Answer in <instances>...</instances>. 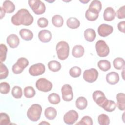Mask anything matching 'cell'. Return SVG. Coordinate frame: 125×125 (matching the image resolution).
I'll list each match as a JSON object with an SVG mask.
<instances>
[{"mask_svg":"<svg viewBox=\"0 0 125 125\" xmlns=\"http://www.w3.org/2000/svg\"><path fill=\"white\" fill-rule=\"evenodd\" d=\"M37 24L40 27L44 28L47 26L48 24V21L45 18L41 17L38 20Z\"/></svg>","mask_w":125,"mask_h":125,"instance_id":"43","label":"cell"},{"mask_svg":"<svg viewBox=\"0 0 125 125\" xmlns=\"http://www.w3.org/2000/svg\"><path fill=\"white\" fill-rule=\"evenodd\" d=\"M48 100L50 103L53 104H58L61 101L60 96L56 93H52L48 96Z\"/></svg>","mask_w":125,"mask_h":125,"instance_id":"33","label":"cell"},{"mask_svg":"<svg viewBox=\"0 0 125 125\" xmlns=\"http://www.w3.org/2000/svg\"><path fill=\"white\" fill-rule=\"evenodd\" d=\"M92 98L94 101L101 107L107 100L104 94L100 90L95 91L92 94Z\"/></svg>","mask_w":125,"mask_h":125,"instance_id":"12","label":"cell"},{"mask_svg":"<svg viewBox=\"0 0 125 125\" xmlns=\"http://www.w3.org/2000/svg\"><path fill=\"white\" fill-rule=\"evenodd\" d=\"M106 80L111 85L116 84L119 81V74L116 72H109L106 76Z\"/></svg>","mask_w":125,"mask_h":125,"instance_id":"17","label":"cell"},{"mask_svg":"<svg viewBox=\"0 0 125 125\" xmlns=\"http://www.w3.org/2000/svg\"><path fill=\"white\" fill-rule=\"evenodd\" d=\"M125 6L123 5V6L119 8V9L117 10V13L116 15L117 17L119 19H123L125 18Z\"/></svg>","mask_w":125,"mask_h":125,"instance_id":"44","label":"cell"},{"mask_svg":"<svg viewBox=\"0 0 125 125\" xmlns=\"http://www.w3.org/2000/svg\"><path fill=\"white\" fill-rule=\"evenodd\" d=\"M78 117L79 115L76 111L70 110L64 114L63 121L67 125H73L77 121Z\"/></svg>","mask_w":125,"mask_h":125,"instance_id":"10","label":"cell"},{"mask_svg":"<svg viewBox=\"0 0 125 125\" xmlns=\"http://www.w3.org/2000/svg\"><path fill=\"white\" fill-rule=\"evenodd\" d=\"M66 25L71 29H77L79 27L80 22L76 18L70 17L67 19Z\"/></svg>","mask_w":125,"mask_h":125,"instance_id":"26","label":"cell"},{"mask_svg":"<svg viewBox=\"0 0 125 125\" xmlns=\"http://www.w3.org/2000/svg\"><path fill=\"white\" fill-rule=\"evenodd\" d=\"M98 122L100 125H108L110 123V119L107 115L101 114L98 117Z\"/></svg>","mask_w":125,"mask_h":125,"instance_id":"35","label":"cell"},{"mask_svg":"<svg viewBox=\"0 0 125 125\" xmlns=\"http://www.w3.org/2000/svg\"><path fill=\"white\" fill-rule=\"evenodd\" d=\"M38 38L42 42H48L52 38L51 33L48 30H42L38 33Z\"/></svg>","mask_w":125,"mask_h":125,"instance_id":"14","label":"cell"},{"mask_svg":"<svg viewBox=\"0 0 125 125\" xmlns=\"http://www.w3.org/2000/svg\"><path fill=\"white\" fill-rule=\"evenodd\" d=\"M81 69L78 66H74L69 70V75L73 78H77L81 74Z\"/></svg>","mask_w":125,"mask_h":125,"instance_id":"38","label":"cell"},{"mask_svg":"<svg viewBox=\"0 0 125 125\" xmlns=\"http://www.w3.org/2000/svg\"><path fill=\"white\" fill-rule=\"evenodd\" d=\"M96 32L95 30L92 28L86 29L84 32V37L85 39L89 42L94 41L96 38Z\"/></svg>","mask_w":125,"mask_h":125,"instance_id":"21","label":"cell"},{"mask_svg":"<svg viewBox=\"0 0 125 125\" xmlns=\"http://www.w3.org/2000/svg\"><path fill=\"white\" fill-rule=\"evenodd\" d=\"M56 50L58 58L61 60L66 59L69 53V46L68 43L64 41L58 42L56 45Z\"/></svg>","mask_w":125,"mask_h":125,"instance_id":"2","label":"cell"},{"mask_svg":"<svg viewBox=\"0 0 125 125\" xmlns=\"http://www.w3.org/2000/svg\"><path fill=\"white\" fill-rule=\"evenodd\" d=\"M29 61L25 58L21 57L18 59L17 62L13 65L12 69L15 74H19L22 72L23 70L28 65Z\"/></svg>","mask_w":125,"mask_h":125,"instance_id":"6","label":"cell"},{"mask_svg":"<svg viewBox=\"0 0 125 125\" xmlns=\"http://www.w3.org/2000/svg\"><path fill=\"white\" fill-rule=\"evenodd\" d=\"M10 90V86L7 82H1L0 83V92L1 94H8Z\"/></svg>","mask_w":125,"mask_h":125,"instance_id":"41","label":"cell"},{"mask_svg":"<svg viewBox=\"0 0 125 125\" xmlns=\"http://www.w3.org/2000/svg\"><path fill=\"white\" fill-rule=\"evenodd\" d=\"M12 95L16 99H20L22 96V90L21 87L15 86L12 89Z\"/></svg>","mask_w":125,"mask_h":125,"instance_id":"34","label":"cell"},{"mask_svg":"<svg viewBox=\"0 0 125 125\" xmlns=\"http://www.w3.org/2000/svg\"><path fill=\"white\" fill-rule=\"evenodd\" d=\"M113 64L114 68L118 70H121L123 68L125 65L124 60L122 58L118 57L115 58L113 62Z\"/></svg>","mask_w":125,"mask_h":125,"instance_id":"32","label":"cell"},{"mask_svg":"<svg viewBox=\"0 0 125 125\" xmlns=\"http://www.w3.org/2000/svg\"><path fill=\"white\" fill-rule=\"evenodd\" d=\"M80 1L82 2V3H86L88 2L89 1V0H82H82H80Z\"/></svg>","mask_w":125,"mask_h":125,"instance_id":"47","label":"cell"},{"mask_svg":"<svg viewBox=\"0 0 125 125\" xmlns=\"http://www.w3.org/2000/svg\"><path fill=\"white\" fill-rule=\"evenodd\" d=\"M98 67L103 71H107L111 68V64L109 61L106 60H100L98 62Z\"/></svg>","mask_w":125,"mask_h":125,"instance_id":"27","label":"cell"},{"mask_svg":"<svg viewBox=\"0 0 125 125\" xmlns=\"http://www.w3.org/2000/svg\"><path fill=\"white\" fill-rule=\"evenodd\" d=\"M62 99L65 101H70L73 98L72 87L68 84H64L61 88Z\"/></svg>","mask_w":125,"mask_h":125,"instance_id":"11","label":"cell"},{"mask_svg":"<svg viewBox=\"0 0 125 125\" xmlns=\"http://www.w3.org/2000/svg\"><path fill=\"white\" fill-rule=\"evenodd\" d=\"M7 43L12 48H16L19 44L20 39L15 34H12L9 35L6 39Z\"/></svg>","mask_w":125,"mask_h":125,"instance_id":"16","label":"cell"},{"mask_svg":"<svg viewBox=\"0 0 125 125\" xmlns=\"http://www.w3.org/2000/svg\"><path fill=\"white\" fill-rule=\"evenodd\" d=\"M84 53V47L81 45H75L72 50V55L73 57L78 58L82 57Z\"/></svg>","mask_w":125,"mask_h":125,"instance_id":"19","label":"cell"},{"mask_svg":"<svg viewBox=\"0 0 125 125\" xmlns=\"http://www.w3.org/2000/svg\"><path fill=\"white\" fill-rule=\"evenodd\" d=\"M86 19L89 21H94L96 20L99 17V13L88 9L85 13Z\"/></svg>","mask_w":125,"mask_h":125,"instance_id":"31","label":"cell"},{"mask_svg":"<svg viewBox=\"0 0 125 125\" xmlns=\"http://www.w3.org/2000/svg\"><path fill=\"white\" fill-rule=\"evenodd\" d=\"M28 4L36 15L43 14L46 10L45 4L40 0H29L28 1Z\"/></svg>","mask_w":125,"mask_h":125,"instance_id":"4","label":"cell"},{"mask_svg":"<svg viewBox=\"0 0 125 125\" xmlns=\"http://www.w3.org/2000/svg\"><path fill=\"white\" fill-rule=\"evenodd\" d=\"M48 67L50 70L53 72H58L61 68V64L57 61L52 60L48 63Z\"/></svg>","mask_w":125,"mask_h":125,"instance_id":"28","label":"cell"},{"mask_svg":"<svg viewBox=\"0 0 125 125\" xmlns=\"http://www.w3.org/2000/svg\"><path fill=\"white\" fill-rule=\"evenodd\" d=\"M115 16L116 12L114 9L111 7H107L104 12L103 18L106 21H112L115 19Z\"/></svg>","mask_w":125,"mask_h":125,"instance_id":"15","label":"cell"},{"mask_svg":"<svg viewBox=\"0 0 125 125\" xmlns=\"http://www.w3.org/2000/svg\"><path fill=\"white\" fill-rule=\"evenodd\" d=\"M102 3L100 1L94 0L90 3L88 9L99 13L102 9Z\"/></svg>","mask_w":125,"mask_h":125,"instance_id":"29","label":"cell"},{"mask_svg":"<svg viewBox=\"0 0 125 125\" xmlns=\"http://www.w3.org/2000/svg\"><path fill=\"white\" fill-rule=\"evenodd\" d=\"M63 18L59 15H56L53 16L52 18V22L54 26L57 27H60L63 25Z\"/></svg>","mask_w":125,"mask_h":125,"instance_id":"30","label":"cell"},{"mask_svg":"<svg viewBox=\"0 0 125 125\" xmlns=\"http://www.w3.org/2000/svg\"><path fill=\"white\" fill-rule=\"evenodd\" d=\"M36 87L40 91L47 92L51 90L53 87L52 83L48 80L41 78L36 82Z\"/></svg>","mask_w":125,"mask_h":125,"instance_id":"7","label":"cell"},{"mask_svg":"<svg viewBox=\"0 0 125 125\" xmlns=\"http://www.w3.org/2000/svg\"><path fill=\"white\" fill-rule=\"evenodd\" d=\"M117 104L118 108L120 110H125V95L124 93H119L116 95Z\"/></svg>","mask_w":125,"mask_h":125,"instance_id":"18","label":"cell"},{"mask_svg":"<svg viewBox=\"0 0 125 125\" xmlns=\"http://www.w3.org/2000/svg\"><path fill=\"white\" fill-rule=\"evenodd\" d=\"M33 21V17L29 11L25 8L19 10L11 18L12 23L16 26L20 25L29 26L32 24Z\"/></svg>","mask_w":125,"mask_h":125,"instance_id":"1","label":"cell"},{"mask_svg":"<svg viewBox=\"0 0 125 125\" xmlns=\"http://www.w3.org/2000/svg\"><path fill=\"white\" fill-rule=\"evenodd\" d=\"M39 124H43H43H46V125L48 124V125H49V123H47V122H46L45 121H43V122L40 123Z\"/></svg>","mask_w":125,"mask_h":125,"instance_id":"48","label":"cell"},{"mask_svg":"<svg viewBox=\"0 0 125 125\" xmlns=\"http://www.w3.org/2000/svg\"><path fill=\"white\" fill-rule=\"evenodd\" d=\"M42 112V106L37 104H32L27 111V116L32 122L38 121L41 117Z\"/></svg>","mask_w":125,"mask_h":125,"instance_id":"3","label":"cell"},{"mask_svg":"<svg viewBox=\"0 0 125 125\" xmlns=\"http://www.w3.org/2000/svg\"><path fill=\"white\" fill-rule=\"evenodd\" d=\"M45 71V65L42 63H38L31 65L29 68V74L33 76L43 74Z\"/></svg>","mask_w":125,"mask_h":125,"instance_id":"9","label":"cell"},{"mask_svg":"<svg viewBox=\"0 0 125 125\" xmlns=\"http://www.w3.org/2000/svg\"><path fill=\"white\" fill-rule=\"evenodd\" d=\"M87 105V101L84 97H79L76 101V106L79 110L84 109Z\"/></svg>","mask_w":125,"mask_h":125,"instance_id":"24","label":"cell"},{"mask_svg":"<svg viewBox=\"0 0 125 125\" xmlns=\"http://www.w3.org/2000/svg\"><path fill=\"white\" fill-rule=\"evenodd\" d=\"M125 21H120L118 24V30L123 33H125Z\"/></svg>","mask_w":125,"mask_h":125,"instance_id":"45","label":"cell"},{"mask_svg":"<svg viewBox=\"0 0 125 125\" xmlns=\"http://www.w3.org/2000/svg\"><path fill=\"white\" fill-rule=\"evenodd\" d=\"M2 8L6 13H12L15 9V6L13 2L10 0H5L2 4Z\"/></svg>","mask_w":125,"mask_h":125,"instance_id":"25","label":"cell"},{"mask_svg":"<svg viewBox=\"0 0 125 125\" xmlns=\"http://www.w3.org/2000/svg\"><path fill=\"white\" fill-rule=\"evenodd\" d=\"M10 124V120L9 116L5 113L1 112L0 115V125H8Z\"/></svg>","mask_w":125,"mask_h":125,"instance_id":"40","label":"cell"},{"mask_svg":"<svg viewBox=\"0 0 125 125\" xmlns=\"http://www.w3.org/2000/svg\"><path fill=\"white\" fill-rule=\"evenodd\" d=\"M78 125H92L93 121L91 117L88 116H85L83 117L81 121L76 124Z\"/></svg>","mask_w":125,"mask_h":125,"instance_id":"42","label":"cell"},{"mask_svg":"<svg viewBox=\"0 0 125 125\" xmlns=\"http://www.w3.org/2000/svg\"><path fill=\"white\" fill-rule=\"evenodd\" d=\"M102 107L104 110L107 112H112L115 109L116 104L114 101L107 99L103 105Z\"/></svg>","mask_w":125,"mask_h":125,"instance_id":"23","label":"cell"},{"mask_svg":"<svg viewBox=\"0 0 125 125\" xmlns=\"http://www.w3.org/2000/svg\"><path fill=\"white\" fill-rule=\"evenodd\" d=\"M8 69L6 65L0 62V79L1 80L6 79L8 75Z\"/></svg>","mask_w":125,"mask_h":125,"instance_id":"36","label":"cell"},{"mask_svg":"<svg viewBox=\"0 0 125 125\" xmlns=\"http://www.w3.org/2000/svg\"><path fill=\"white\" fill-rule=\"evenodd\" d=\"M97 55L100 57H105L108 55L110 49L108 45L104 40L98 41L95 44Z\"/></svg>","mask_w":125,"mask_h":125,"instance_id":"5","label":"cell"},{"mask_svg":"<svg viewBox=\"0 0 125 125\" xmlns=\"http://www.w3.org/2000/svg\"><path fill=\"white\" fill-rule=\"evenodd\" d=\"M98 77V72L95 68L85 70L83 73V78L87 82L92 83L96 81Z\"/></svg>","mask_w":125,"mask_h":125,"instance_id":"8","label":"cell"},{"mask_svg":"<svg viewBox=\"0 0 125 125\" xmlns=\"http://www.w3.org/2000/svg\"><path fill=\"white\" fill-rule=\"evenodd\" d=\"M0 19H1L3 17H4L6 12L2 7H0Z\"/></svg>","mask_w":125,"mask_h":125,"instance_id":"46","label":"cell"},{"mask_svg":"<svg viewBox=\"0 0 125 125\" xmlns=\"http://www.w3.org/2000/svg\"><path fill=\"white\" fill-rule=\"evenodd\" d=\"M113 31V27L107 24H102L98 28V33L101 37H105L110 35Z\"/></svg>","mask_w":125,"mask_h":125,"instance_id":"13","label":"cell"},{"mask_svg":"<svg viewBox=\"0 0 125 125\" xmlns=\"http://www.w3.org/2000/svg\"><path fill=\"white\" fill-rule=\"evenodd\" d=\"M57 112L56 109L52 107H48L45 109L44 115L48 120H54L57 116Z\"/></svg>","mask_w":125,"mask_h":125,"instance_id":"22","label":"cell"},{"mask_svg":"<svg viewBox=\"0 0 125 125\" xmlns=\"http://www.w3.org/2000/svg\"><path fill=\"white\" fill-rule=\"evenodd\" d=\"M36 94L34 88L32 86H26L24 89V95L27 98H33Z\"/></svg>","mask_w":125,"mask_h":125,"instance_id":"37","label":"cell"},{"mask_svg":"<svg viewBox=\"0 0 125 125\" xmlns=\"http://www.w3.org/2000/svg\"><path fill=\"white\" fill-rule=\"evenodd\" d=\"M19 34L23 40L27 41L31 40L33 38V34L32 31L26 28L21 29L19 31Z\"/></svg>","mask_w":125,"mask_h":125,"instance_id":"20","label":"cell"},{"mask_svg":"<svg viewBox=\"0 0 125 125\" xmlns=\"http://www.w3.org/2000/svg\"><path fill=\"white\" fill-rule=\"evenodd\" d=\"M7 52V48L4 44L0 45V62L5 61L6 58V54Z\"/></svg>","mask_w":125,"mask_h":125,"instance_id":"39","label":"cell"}]
</instances>
